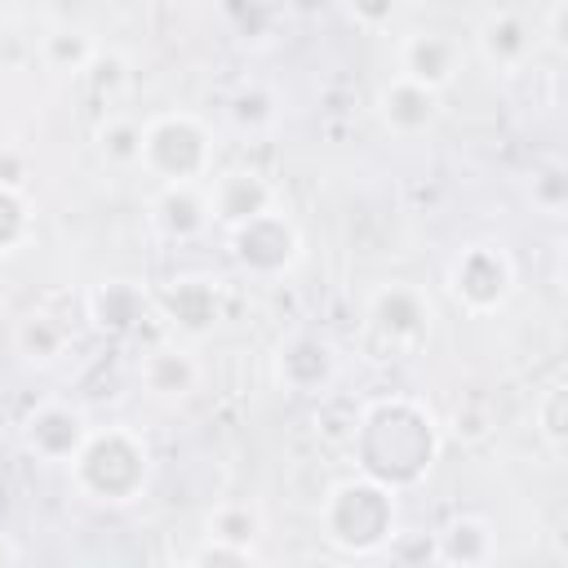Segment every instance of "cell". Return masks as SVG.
I'll use <instances>...</instances> for the list:
<instances>
[{"instance_id": "obj_1", "label": "cell", "mask_w": 568, "mask_h": 568, "mask_svg": "<svg viewBox=\"0 0 568 568\" xmlns=\"http://www.w3.org/2000/svg\"><path fill=\"white\" fill-rule=\"evenodd\" d=\"M75 484L93 501H129L146 484V448L129 430H106L89 435L84 448L71 457Z\"/></svg>"}, {"instance_id": "obj_2", "label": "cell", "mask_w": 568, "mask_h": 568, "mask_svg": "<svg viewBox=\"0 0 568 568\" xmlns=\"http://www.w3.org/2000/svg\"><path fill=\"white\" fill-rule=\"evenodd\" d=\"M462 71V49L444 31H413L399 44V80H413L430 93H439Z\"/></svg>"}, {"instance_id": "obj_3", "label": "cell", "mask_w": 568, "mask_h": 568, "mask_svg": "<svg viewBox=\"0 0 568 568\" xmlns=\"http://www.w3.org/2000/svg\"><path fill=\"white\" fill-rule=\"evenodd\" d=\"M528 36H537L532 18L524 9H510V4L506 9H484L479 27H475V44H479V53H484L488 67H515V62H524L528 49H532Z\"/></svg>"}, {"instance_id": "obj_4", "label": "cell", "mask_w": 568, "mask_h": 568, "mask_svg": "<svg viewBox=\"0 0 568 568\" xmlns=\"http://www.w3.org/2000/svg\"><path fill=\"white\" fill-rule=\"evenodd\" d=\"M209 213H213L222 226L240 231V226L257 222L262 213H271V186H266L257 173H244V169H235V173H222V178L213 182V195H209Z\"/></svg>"}, {"instance_id": "obj_5", "label": "cell", "mask_w": 568, "mask_h": 568, "mask_svg": "<svg viewBox=\"0 0 568 568\" xmlns=\"http://www.w3.org/2000/svg\"><path fill=\"white\" fill-rule=\"evenodd\" d=\"M22 435H27V448L49 457V462H71L89 439L84 417L75 408H62V404H44L40 413H31Z\"/></svg>"}, {"instance_id": "obj_6", "label": "cell", "mask_w": 568, "mask_h": 568, "mask_svg": "<svg viewBox=\"0 0 568 568\" xmlns=\"http://www.w3.org/2000/svg\"><path fill=\"white\" fill-rule=\"evenodd\" d=\"M382 115H386L390 129L417 133V129H426L430 115H435V93L422 89V84H413V80H399V75H395L390 89H382Z\"/></svg>"}, {"instance_id": "obj_7", "label": "cell", "mask_w": 568, "mask_h": 568, "mask_svg": "<svg viewBox=\"0 0 568 568\" xmlns=\"http://www.w3.org/2000/svg\"><path fill=\"white\" fill-rule=\"evenodd\" d=\"M479 550H493V537H488V524L484 519H457L444 528V537L435 541V555L448 559L453 568H479L488 555Z\"/></svg>"}, {"instance_id": "obj_8", "label": "cell", "mask_w": 568, "mask_h": 568, "mask_svg": "<svg viewBox=\"0 0 568 568\" xmlns=\"http://www.w3.org/2000/svg\"><path fill=\"white\" fill-rule=\"evenodd\" d=\"M373 320H377V328H386V333H422L426 320H430V311L422 306V297H417L413 288H399V284H395V288L377 293Z\"/></svg>"}, {"instance_id": "obj_9", "label": "cell", "mask_w": 568, "mask_h": 568, "mask_svg": "<svg viewBox=\"0 0 568 568\" xmlns=\"http://www.w3.org/2000/svg\"><path fill=\"white\" fill-rule=\"evenodd\" d=\"M13 342H18V351H22L31 364H49V359H58V351H62V342H67V328H62L58 320H49L44 311H31V315L18 324Z\"/></svg>"}, {"instance_id": "obj_10", "label": "cell", "mask_w": 568, "mask_h": 568, "mask_svg": "<svg viewBox=\"0 0 568 568\" xmlns=\"http://www.w3.org/2000/svg\"><path fill=\"white\" fill-rule=\"evenodd\" d=\"M142 373H146V386L160 390V395H186L200 377V368L186 351H155Z\"/></svg>"}, {"instance_id": "obj_11", "label": "cell", "mask_w": 568, "mask_h": 568, "mask_svg": "<svg viewBox=\"0 0 568 568\" xmlns=\"http://www.w3.org/2000/svg\"><path fill=\"white\" fill-rule=\"evenodd\" d=\"M204 213H209V204L195 195V186H164V195H160V222L169 231L186 235V231L204 226Z\"/></svg>"}, {"instance_id": "obj_12", "label": "cell", "mask_w": 568, "mask_h": 568, "mask_svg": "<svg viewBox=\"0 0 568 568\" xmlns=\"http://www.w3.org/2000/svg\"><path fill=\"white\" fill-rule=\"evenodd\" d=\"M257 537V515L248 506H222L217 515H209V541L213 546H231V550H248Z\"/></svg>"}, {"instance_id": "obj_13", "label": "cell", "mask_w": 568, "mask_h": 568, "mask_svg": "<svg viewBox=\"0 0 568 568\" xmlns=\"http://www.w3.org/2000/svg\"><path fill=\"white\" fill-rule=\"evenodd\" d=\"M22 231H27L22 200L13 191H0V253H13V244L22 240Z\"/></svg>"}, {"instance_id": "obj_14", "label": "cell", "mask_w": 568, "mask_h": 568, "mask_svg": "<svg viewBox=\"0 0 568 568\" xmlns=\"http://www.w3.org/2000/svg\"><path fill=\"white\" fill-rule=\"evenodd\" d=\"M102 151L111 160H138L142 155V129L138 124H111V129H102Z\"/></svg>"}, {"instance_id": "obj_15", "label": "cell", "mask_w": 568, "mask_h": 568, "mask_svg": "<svg viewBox=\"0 0 568 568\" xmlns=\"http://www.w3.org/2000/svg\"><path fill=\"white\" fill-rule=\"evenodd\" d=\"M22 182H27V164H22V155L18 151H9V146H0V191H22Z\"/></svg>"}, {"instance_id": "obj_16", "label": "cell", "mask_w": 568, "mask_h": 568, "mask_svg": "<svg viewBox=\"0 0 568 568\" xmlns=\"http://www.w3.org/2000/svg\"><path fill=\"white\" fill-rule=\"evenodd\" d=\"M0 568H9V546L0 541Z\"/></svg>"}]
</instances>
